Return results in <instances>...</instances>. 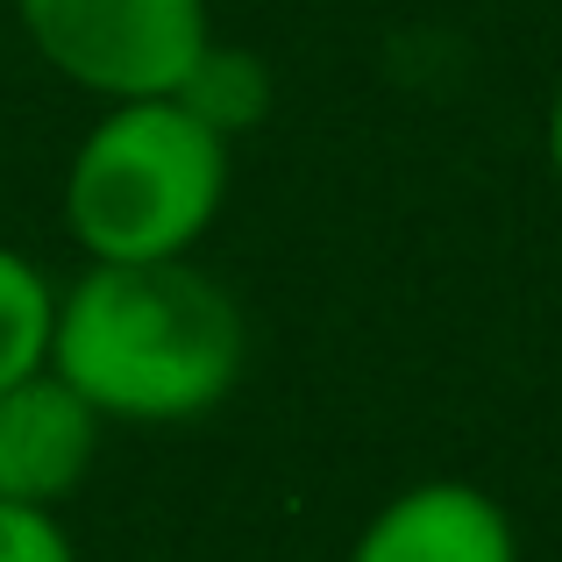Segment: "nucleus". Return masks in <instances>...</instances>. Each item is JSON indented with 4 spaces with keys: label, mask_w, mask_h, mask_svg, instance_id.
<instances>
[{
    "label": "nucleus",
    "mask_w": 562,
    "mask_h": 562,
    "mask_svg": "<svg viewBox=\"0 0 562 562\" xmlns=\"http://www.w3.org/2000/svg\"><path fill=\"white\" fill-rule=\"evenodd\" d=\"M50 371L108 427H186L235 398L249 321L200 257L86 263L57 285Z\"/></svg>",
    "instance_id": "1"
},
{
    "label": "nucleus",
    "mask_w": 562,
    "mask_h": 562,
    "mask_svg": "<svg viewBox=\"0 0 562 562\" xmlns=\"http://www.w3.org/2000/svg\"><path fill=\"white\" fill-rule=\"evenodd\" d=\"M235 186V143H221L179 100H114L93 114L65 165V235L86 263L200 257Z\"/></svg>",
    "instance_id": "2"
},
{
    "label": "nucleus",
    "mask_w": 562,
    "mask_h": 562,
    "mask_svg": "<svg viewBox=\"0 0 562 562\" xmlns=\"http://www.w3.org/2000/svg\"><path fill=\"white\" fill-rule=\"evenodd\" d=\"M29 50L86 100H165L221 36L206 0H8Z\"/></svg>",
    "instance_id": "3"
},
{
    "label": "nucleus",
    "mask_w": 562,
    "mask_h": 562,
    "mask_svg": "<svg viewBox=\"0 0 562 562\" xmlns=\"http://www.w3.org/2000/svg\"><path fill=\"white\" fill-rule=\"evenodd\" d=\"M100 441H108V420L50 363L14 378L0 392V498L36 506V513H65L93 477Z\"/></svg>",
    "instance_id": "4"
},
{
    "label": "nucleus",
    "mask_w": 562,
    "mask_h": 562,
    "mask_svg": "<svg viewBox=\"0 0 562 562\" xmlns=\"http://www.w3.org/2000/svg\"><path fill=\"white\" fill-rule=\"evenodd\" d=\"M342 562H520V527L484 484L420 477L357 527Z\"/></svg>",
    "instance_id": "5"
},
{
    "label": "nucleus",
    "mask_w": 562,
    "mask_h": 562,
    "mask_svg": "<svg viewBox=\"0 0 562 562\" xmlns=\"http://www.w3.org/2000/svg\"><path fill=\"white\" fill-rule=\"evenodd\" d=\"M171 100H179L186 114H200L221 143H243L249 128H263V114L278 108V79H271V65H263L249 43L214 36L200 50V65L179 79V93H171Z\"/></svg>",
    "instance_id": "6"
},
{
    "label": "nucleus",
    "mask_w": 562,
    "mask_h": 562,
    "mask_svg": "<svg viewBox=\"0 0 562 562\" xmlns=\"http://www.w3.org/2000/svg\"><path fill=\"white\" fill-rule=\"evenodd\" d=\"M50 321H57V278L29 249L0 243V392L50 363Z\"/></svg>",
    "instance_id": "7"
},
{
    "label": "nucleus",
    "mask_w": 562,
    "mask_h": 562,
    "mask_svg": "<svg viewBox=\"0 0 562 562\" xmlns=\"http://www.w3.org/2000/svg\"><path fill=\"white\" fill-rule=\"evenodd\" d=\"M0 562H79V549H71L57 513L8 506V498H0Z\"/></svg>",
    "instance_id": "8"
},
{
    "label": "nucleus",
    "mask_w": 562,
    "mask_h": 562,
    "mask_svg": "<svg viewBox=\"0 0 562 562\" xmlns=\"http://www.w3.org/2000/svg\"><path fill=\"white\" fill-rule=\"evenodd\" d=\"M541 150H549V171H555V186H562V86H555V100H549V122H541Z\"/></svg>",
    "instance_id": "9"
}]
</instances>
